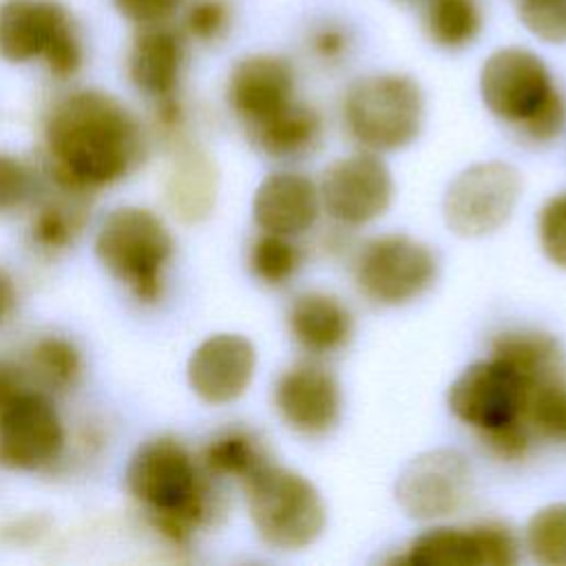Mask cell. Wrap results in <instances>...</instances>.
Here are the masks:
<instances>
[{"label": "cell", "mask_w": 566, "mask_h": 566, "mask_svg": "<svg viewBox=\"0 0 566 566\" xmlns=\"http://www.w3.org/2000/svg\"><path fill=\"white\" fill-rule=\"evenodd\" d=\"M55 179L66 188L117 181L139 148L130 113L108 93L75 91L55 104L46 124Z\"/></svg>", "instance_id": "6da1fadb"}, {"label": "cell", "mask_w": 566, "mask_h": 566, "mask_svg": "<svg viewBox=\"0 0 566 566\" xmlns=\"http://www.w3.org/2000/svg\"><path fill=\"white\" fill-rule=\"evenodd\" d=\"M478 91L493 117L533 144H551L566 128V97L533 49L509 44L489 53Z\"/></svg>", "instance_id": "7a4b0ae2"}, {"label": "cell", "mask_w": 566, "mask_h": 566, "mask_svg": "<svg viewBox=\"0 0 566 566\" xmlns=\"http://www.w3.org/2000/svg\"><path fill=\"white\" fill-rule=\"evenodd\" d=\"M126 484L153 511L157 528L172 542H186L217 511L190 453L172 438H157L139 447L126 469Z\"/></svg>", "instance_id": "3957f363"}, {"label": "cell", "mask_w": 566, "mask_h": 566, "mask_svg": "<svg viewBox=\"0 0 566 566\" xmlns=\"http://www.w3.org/2000/svg\"><path fill=\"white\" fill-rule=\"evenodd\" d=\"M340 111L349 137L363 150L396 153L420 137L424 93L407 73H369L347 86Z\"/></svg>", "instance_id": "277c9868"}, {"label": "cell", "mask_w": 566, "mask_h": 566, "mask_svg": "<svg viewBox=\"0 0 566 566\" xmlns=\"http://www.w3.org/2000/svg\"><path fill=\"white\" fill-rule=\"evenodd\" d=\"M241 484L250 522L265 546L303 551L325 531L323 495L303 473L270 460Z\"/></svg>", "instance_id": "5b68a950"}, {"label": "cell", "mask_w": 566, "mask_h": 566, "mask_svg": "<svg viewBox=\"0 0 566 566\" xmlns=\"http://www.w3.org/2000/svg\"><path fill=\"white\" fill-rule=\"evenodd\" d=\"M352 279L358 294L369 303L402 307L433 287L438 256L431 245L411 234H378L354 252Z\"/></svg>", "instance_id": "8992f818"}, {"label": "cell", "mask_w": 566, "mask_h": 566, "mask_svg": "<svg viewBox=\"0 0 566 566\" xmlns=\"http://www.w3.org/2000/svg\"><path fill=\"white\" fill-rule=\"evenodd\" d=\"M172 252V237L164 221L146 208L113 210L95 237L99 263L128 283L139 301H155L161 292V270Z\"/></svg>", "instance_id": "52a82bcc"}, {"label": "cell", "mask_w": 566, "mask_h": 566, "mask_svg": "<svg viewBox=\"0 0 566 566\" xmlns=\"http://www.w3.org/2000/svg\"><path fill=\"white\" fill-rule=\"evenodd\" d=\"M522 190L524 181L513 164L478 161L449 181L442 197L444 223L462 239L493 234L513 217Z\"/></svg>", "instance_id": "ba28073f"}, {"label": "cell", "mask_w": 566, "mask_h": 566, "mask_svg": "<svg viewBox=\"0 0 566 566\" xmlns=\"http://www.w3.org/2000/svg\"><path fill=\"white\" fill-rule=\"evenodd\" d=\"M473 493L469 460L455 449H429L411 458L398 473L394 495L411 520H444L464 509Z\"/></svg>", "instance_id": "9c48e42d"}, {"label": "cell", "mask_w": 566, "mask_h": 566, "mask_svg": "<svg viewBox=\"0 0 566 566\" xmlns=\"http://www.w3.org/2000/svg\"><path fill=\"white\" fill-rule=\"evenodd\" d=\"M321 208L340 228H360L380 219L394 201L389 166L369 150H358L325 166L318 181Z\"/></svg>", "instance_id": "30bf717a"}, {"label": "cell", "mask_w": 566, "mask_h": 566, "mask_svg": "<svg viewBox=\"0 0 566 566\" xmlns=\"http://www.w3.org/2000/svg\"><path fill=\"white\" fill-rule=\"evenodd\" d=\"M524 398L522 376L497 356L467 365L447 389L449 411L478 433L524 420Z\"/></svg>", "instance_id": "8fae6325"}, {"label": "cell", "mask_w": 566, "mask_h": 566, "mask_svg": "<svg viewBox=\"0 0 566 566\" xmlns=\"http://www.w3.org/2000/svg\"><path fill=\"white\" fill-rule=\"evenodd\" d=\"M520 539L504 522L433 526L416 535L396 562L409 566H513Z\"/></svg>", "instance_id": "7c38bea8"}, {"label": "cell", "mask_w": 566, "mask_h": 566, "mask_svg": "<svg viewBox=\"0 0 566 566\" xmlns=\"http://www.w3.org/2000/svg\"><path fill=\"white\" fill-rule=\"evenodd\" d=\"M272 405L283 424L301 436L329 433L343 411L338 378L318 360L287 365L272 385Z\"/></svg>", "instance_id": "4fadbf2b"}, {"label": "cell", "mask_w": 566, "mask_h": 566, "mask_svg": "<svg viewBox=\"0 0 566 566\" xmlns=\"http://www.w3.org/2000/svg\"><path fill=\"white\" fill-rule=\"evenodd\" d=\"M62 444V422L44 396L20 391L0 407L2 464L13 469H38L51 462Z\"/></svg>", "instance_id": "5bb4252c"}, {"label": "cell", "mask_w": 566, "mask_h": 566, "mask_svg": "<svg viewBox=\"0 0 566 566\" xmlns=\"http://www.w3.org/2000/svg\"><path fill=\"white\" fill-rule=\"evenodd\" d=\"M226 97L243 128H250L296 99L294 64L279 53H250L234 62Z\"/></svg>", "instance_id": "9a60e30c"}, {"label": "cell", "mask_w": 566, "mask_h": 566, "mask_svg": "<svg viewBox=\"0 0 566 566\" xmlns=\"http://www.w3.org/2000/svg\"><path fill=\"white\" fill-rule=\"evenodd\" d=\"M256 371L254 345L234 332H219L201 340L188 358L190 389L208 405L239 400Z\"/></svg>", "instance_id": "2e32d148"}, {"label": "cell", "mask_w": 566, "mask_h": 566, "mask_svg": "<svg viewBox=\"0 0 566 566\" xmlns=\"http://www.w3.org/2000/svg\"><path fill=\"white\" fill-rule=\"evenodd\" d=\"M321 210L318 184L296 170L270 172L252 195V219L263 232L296 239L314 228Z\"/></svg>", "instance_id": "e0dca14e"}, {"label": "cell", "mask_w": 566, "mask_h": 566, "mask_svg": "<svg viewBox=\"0 0 566 566\" xmlns=\"http://www.w3.org/2000/svg\"><path fill=\"white\" fill-rule=\"evenodd\" d=\"M69 27L73 20L60 0H0V57L11 64L44 57Z\"/></svg>", "instance_id": "ac0fdd59"}, {"label": "cell", "mask_w": 566, "mask_h": 566, "mask_svg": "<svg viewBox=\"0 0 566 566\" xmlns=\"http://www.w3.org/2000/svg\"><path fill=\"white\" fill-rule=\"evenodd\" d=\"M292 340L310 356H327L343 349L354 334L349 307L332 292L307 290L292 298L285 314Z\"/></svg>", "instance_id": "d6986e66"}, {"label": "cell", "mask_w": 566, "mask_h": 566, "mask_svg": "<svg viewBox=\"0 0 566 566\" xmlns=\"http://www.w3.org/2000/svg\"><path fill=\"white\" fill-rule=\"evenodd\" d=\"M184 66V40L166 24L142 27L128 53L133 84L150 97L175 95Z\"/></svg>", "instance_id": "ffe728a7"}, {"label": "cell", "mask_w": 566, "mask_h": 566, "mask_svg": "<svg viewBox=\"0 0 566 566\" xmlns=\"http://www.w3.org/2000/svg\"><path fill=\"white\" fill-rule=\"evenodd\" d=\"M321 113L301 99H294L272 117L245 128L248 139L272 159H303L323 142Z\"/></svg>", "instance_id": "44dd1931"}, {"label": "cell", "mask_w": 566, "mask_h": 566, "mask_svg": "<svg viewBox=\"0 0 566 566\" xmlns=\"http://www.w3.org/2000/svg\"><path fill=\"white\" fill-rule=\"evenodd\" d=\"M219 175L214 161L199 148H184L168 177L166 197L172 212L184 221L206 219L217 199Z\"/></svg>", "instance_id": "7402d4cb"}, {"label": "cell", "mask_w": 566, "mask_h": 566, "mask_svg": "<svg viewBox=\"0 0 566 566\" xmlns=\"http://www.w3.org/2000/svg\"><path fill=\"white\" fill-rule=\"evenodd\" d=\"M491 356L511 365L522 376L524 385L566 371V356L559 340L533 327H511L495 334Z\"/></svg>", "instance_id": "603a6c76"}, {"label": "cell", "mask_w": 566, "mask_h": 566, "mask_svg": "<svg viewBox=\"0 0 566 566\" xmlns=\"http://www.w3.org/2000/svg\"><path fill=\"white\" fill-rule=\"evenodd\" d=\"M422 22L436 46L460 51L478 40L484 15L478 0H427Z\"/></svg>", "instance_id": "cb8c5ba5"}, {"label": "cell", "mask_w": 566, "mask_h": 566, "mask_svg": "<svg viewBox=\"0 0 566 566\" xmlns=\"http://www.w3.org/2000/svg\"><path fill=\"white\" fill-rule=\"evenodd\" d=\"M270 462V453L261 438L248 429H228L208 442L203 467L210 475L245 480Z\"/></svg>", "instance_id": "d4e9b609"}, {"label": "cell", "mask_w": 566, "mask_h": 566, "mask_svg": "<svg viewBox=\"0 0 566 566\" xmlns=\"http://www.w3.org/2000/svg\"><path fill=\"white\" fill-rule=\"evenodd\" d=\"M522 418L535 438L566 444V371L526 385Z\"/></svg>", "instance_id": "484cf974"}, {"label": "cell", "mask_w": 566, "mask_h": 566, "mask_svg": "<svg viewBox=\"0 0 566 566\" xmlns=\"http://www.w3.org/2000/svg\"><path fill=\"white\" fill-rule=\"evenodd\" d=\"M303 265V252L294 237L263 232L250 243L248 268L256 281L270 287L287 285Z\"/></svg>", "instance_id": "4316f807"}, {"label": "cell", "mask_w": 566, "mask_h": 566, "mask_svg": "<svg viewBox=\"0 0 566 566\" xmlns=\"http://www.w3.org/2000/svg\"><path fill=\"white\" fill-rule=\"evenodd\" d=\"M524 548L544 566H566V502L537 509L524 526Z\"/></svg>", "instance_id": "83f0119b"}, {"label": "cell", "mask_w": 566, "mask_h": 566, "mask_svg": "<svg viewBox=\"0 0 566 566\" xmlns=\"http://www.w3.org/2000/svg\"><path fill=\"white\" fill-rule=\"evenodd\" d=\"M522 27L546 44H566V0H515Z\"/></svg>", "instance_id": "f1b7e54d"}, {"label": "cell", "mask_w": 566, "mask_h": 566, "mask_svg": "<svg viewBox=\"0 0 566 566\" xmlns=\"http://www.w3.org/2000/svg\"><path fill=\"white\" fill-rule=\"evenodd\" d=\"M537 243L542 254L559 270H566V190L548 197L537 210Z\"/></svg>", "instance_id": "f546056e"}, {"label": "cell", "mask_w": 566, "mask_h": 566, "mask_svg": "<svg viewBox=\"0 0 566 566\" xmlns=\"http://www.w3.org/2000/svg\"><path fill=\"white\" fill-rule=\"evenodd\" d=\"M33 363L38 371L55 385H69L80 371V354L64 338H44L33 349Z\"/></svg>", "instance_id": "4dcf8cb0"}, {"label": "cell", "mask_w": 566, "mask_h": 566, "mask_svg": "<svg viewBox=\"0 0 566 566\" xmlns=\"http://www.w3.org/2000/svg\"><path fill=\"white\" fill-rule=\"evenodd\" d=\"M478 436H480L484 451L491 458H495L497 462H506V464L524 460L535 440L533 431L528 429V424L524 420H513L502 427L480 431Z\"/></svg>", "instance_id": "1f68e13d"}, {"label": "cell", "mask_w": 566, "mask_h": 566, "mask_svg": "<svg viewBox=\"0 0 566 566\" xmlns=\"http://www.w3.org/2000/svg\"><path fill=\"white\" fill-rule=\"evenodd\" d=\"M232 11L226 0H195L184 15V27L199 42H217L230 29Z\"/></svg>", "instance_id": "d6a6232c"}, {"label": "cell", "mask_w": 566, "mask_h": 566, "mask_svg": "<svg viewBox=\"0 0 566 566\" xmlns=\"http://www.w3.org/2000/svg\"><path fill=\"white\" fill-rule=\"evenodd\" d=\"M352 33L338 22L316 24L307 35V51L321 64H338L349 55Z\"/></svg>", "instance_id": "836d02e7"}, {"label": "cell", "mask_w": 566, "mask_h": 566, "mask_svg": "<svg viewBox=\"0 0 566 566\" xmlns=\"http://www.w3.org/2000/svg\"><path fill=\"white\" fill-rule=\"evenodd\" d=\"M49 66V71L60 77V80H66L71 75H75L82 66V60H84V51H82V42L77 38V31H75V24L69 27L51 46L49 51L44 53L42 57Z\"/></svg>", "instance_id": "e575fe53"}, {"label": "cell", "mask_w": 566, "mask_h": 566, "mask_svg": "<svg viewBox=\"0 0 566 566\" xmlns=\"http://www.w3.org/2000/svg\"><path fill=\"white\" fill-rule=\"evenodd\" d=\"M115 9L137 27L166 24V20L181 7V0H113Z\"/></svg>", "instance_id": "d590c367"}, {"label": "cell", "mask_w": 566, "mask_h": 566, "mask_svg": "<svg viewBox=\"0 0 566 566\" xmlns=\"http://www.w3.org/2000/svg\"><path fill=\"white\" fill-rule=\"evenodd\" d=\"M31 188L27 168L9 155H0V212L20 206Z\"/></svg>", "instance_id": "8d00e7d4"}, {"label": "cell", "mask_w": 566, "mask_h": 566, "mask_svg": "<svg viewBox=\"0 0 566 566\" xmlns=\"http://www.w3.org/2000/svg\"><path fill=\"white\" fill-rule=\"evenodd\" d=\"M73 232V226L69 223L66 214L57 208H46L40 212V217L35 219V226H33V234L35 239L46 245V248H60L69 241Z\"/></svg>", "instance_id": "74e56055"}, {"label": "cell", "mask_w": 566, "mask_h": 566, "mask_svg": "<svg viewBox=\"0 0 566 566\" xmlns=\"http://www.w3.org/2000/svg\"><path fill=\"white\" fill-rule=\"evenodd\" d=\"M20 378L15 374V369H11L9 365H0V407L7 405L15 394H20Z\"/></svg>", "instance_id": "f35d334b"}, {"label": "cell", "mask_w": 566, "mask_h": 566, "mask_svg": "<svg viewBox=\"0 0 566 566\" xmlns=\"http://www.w3.org/2000/svg\"><path fill=\"white\" fill-rule=\"evenodd\" d=\"M15 305V287L7 272L0 270V323L11 314Z\"/></svg>", "instance_id": "ab89813d"}]
</instances>
